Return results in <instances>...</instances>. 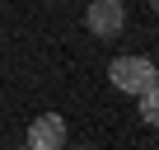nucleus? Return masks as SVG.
I'll return each instance as SVG.
<instances>
[{"mask_svg":"<svg viewBox=\"0 0 159 150\" xmlns=\"http://www.w3.org/2000/svg\"><path fill=\"white\" fill-rule=\"evenodd\" d=\"M108 80H112V89H122V94H140L145 85H154V61H150V56H117V61L108 66Z\"/></svg>","mask_w":159,"mask_h":150,"instance_id":"f257e3e1","label":"nucleus"},{"mask_svg":"<svg viewBox=\"0 0 159 150\" xmlns=\"http://www.w3.org/2000/svg\"><path fill=\"white\" fill-rule=\"evenodd\" d=\"M84 24H89L94 38H117L126 28V5H122V0H89Z\"/></svg>","mask_w":159,"mask_h":150,"instance_id":"f03ea898","label":"nucleus"},{"mask_svg":"<svg viewBox=\"0 0 159 150\" xmlns=\"http://www.w3.org/2000/svg\"><path fill=\"white\" fill-rule=\"evenodd\" d=\"M28 145H33V150H56V145H66V122H61V113H42V117H33V127H28Z\"/></svg>","mask_w":159,"mask_h":150,"instance_id":"7ed1b4c3","label":"nucleus"},{"mask_svg":"<svg viewBox=\"0 0 159 150\" xmlns=\"http://www.w3.org/2000/svg\"><path fill=\"white\" fill-rule=\"evenodd\" d=\"M136 99H140V117H145L150 127H159V80H154V85H145Z\"/></svg>","mask_w":159,"mask_h":150,"instance_id":"20e7f679","label":"nucleus"},{"mask_svg":"<svg viewBox=\"0 0 159 150\" xmlns=\"http://www.w3.org/2000/svg\"><path fill=\"white\" fill-rule=\"evenodd\" d=\"M150 10H154V14H159V0H150Z\"/></svg>","mask_w":159,"mask_h":150,"instance_id":"39448f33","label":"nucleus"},{"mask_svg":"<svg viewBox=\"0 0 159 150\" xmlns=\"http://www.w3.org/2000/svg\"><path fill=\"white\" fill-rule=\"evenodd\" d=\"M154 80H159V61H154Z\"/></svg>","mask_w":159,"mask_h":150,"instance_id":"423d86ee","label":"nucleus"}]
</instances>
